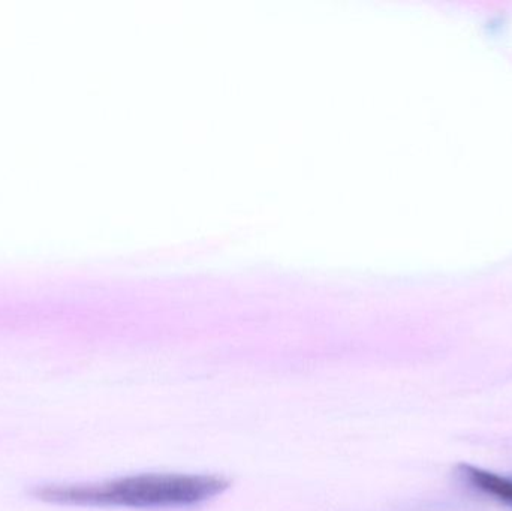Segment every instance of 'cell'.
Returning <instances> with one entry per match:
<instances>
[{"label": "cell", "instance_id": "6da1fadb", "mask_svg": "<svg viewBox=\"0 0 512 511\" xmlns=\"http://www.w3.org/2000/svg\"><path fill=\"white\" fill-rule=\"evenodd\" d=\"M230 488V480L209 474H140L96 485L48 486L36 498L68 506L165 509L206 503Z\"/></svg>", "mask_w": 512, "mask_h": 511}, {"label": "cell", "instance_id": "7a4b0ae2", "mask_svg": "<svg viewBox=\"0 0 512 511\" xmlns=\"http://www.w3.org/2000/svg\"><path fill=\"white\" fill-rule=\"evenodd\" d=\"M457 476L469 488L512 509V477L499 476L468 464L457 467Z\"/></svg>", "mask_w": 512, "mask_h": 511}]
</instances>
